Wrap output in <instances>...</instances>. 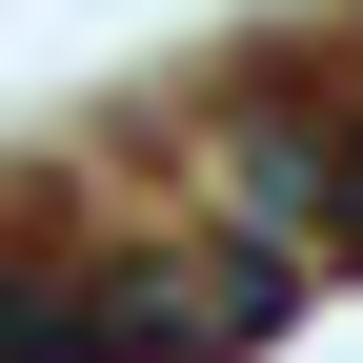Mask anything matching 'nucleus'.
<instances>
[{
	"instance_id": "1",
	"label": "nucleus",
	"mask_w": 363,
	"mask_h": 363,
	"mask_svg": "<svg viewBox=\"0 0 363 363\" xmlns=\"http://www.w3.org/2000/svg\"><path fill=\"white\" fill-rule=\"evenodd\" d=\"M0 363H162V283H0Z\"/></svg>"
},
{
	"instance_id": "2",
	"label": "nucleus",
	"mask_w": 363,
	"mask_h": 363,
	"mask_svg": "<svg viewBox=\"0 0 363 363\" xmlns=\"http://www.w3.org/2000/svg\"><path fill=\"white\" fill-rule=\"evenodd\" d=\"M303 222H323V242L363 262V121H343V142H323V162H303Z\"/></svg>"
}]
</instances>
